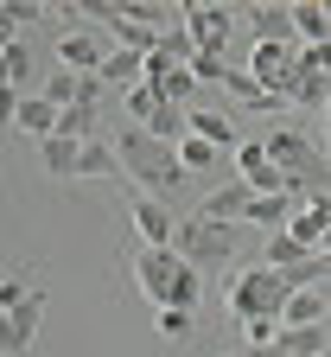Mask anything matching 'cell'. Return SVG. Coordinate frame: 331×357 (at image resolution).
<instances>
[{"instance_id": "obj_29", "label": "cell", "mask_w": 331, "mask_h": 357, "mask_svg": "<svg viewBox=\"0 0 331 357\" xmlns=\"http://www.w3.org/2000/svg\"><path fill=\"white\" fill-rule=\"evenodd\" d=\"M166 102H160V89L153 83H140V89H128V115H134V128H147L153 115H160Z\"/></svg>"}, {"instance_id": "obj_22", "label": "cell", "mask_w": 331, "mask_h": 357, "mask_svg": "<svg viewBox=\"0 0 331 357\" xmlns=\"http://www.w3.org/2000/svg\"><path fill=\"white\" fill-rule=\"evenodd\" d=\"M58 134H70V141H102V102H77L58 115Z\"/></svg>"}, {"instance_id": "obj_25", "label": "cell", "mask_w": 331, "mask_h": 357, "mask_svg": "<svg viewBox=\"0 0 331 357\" xmlns=\"http://www.w3.org/2000/svg\"><path fill=\"white\" fill-rule=\"evenodd\" d=\"M83 178H121L115 141H83Z\"/></svg>"}, {"instance_id": "obj_34", "label": "cell", "mask_w": 331, "mask_h": 357, "mask_svg": "<svg viewBox=\"0 0 331 357\" xmlns=\"http://www.w3.org/2000/svg\"><path fill=\"white\" fill-rule=\"evenodd\" d=\"M325 134H331V109H325Z\"/></svg>"}, {"instance_id": "obj_24", "label": "cell", "mask_w": 331, "mask_h": 357, "mask_svg": "<svg viewBox=\"0 0 331 357\" xmlns=\"http://www.w3.org/2000/svg\"><path fill=\"white\" fill-rule=\"evenodd\" d=\"M293 211H300V198H255L249 223H255V230H268V236H280V230L293 223Z\"/></svg>"}, {"instance_id": "obj_11", "label": "cell", "mask_w": 331, "mask_h": 357, "mask_svg": "<svg viewBox=\"0 0 331 357\" xmlns=\"http://www.w3.org/2000/svg\"><path fill=\"white\" fill-rule=\"evenodd\" d=\"M102 77H83V70H52L45 77V102H58V109H77V102H102Z\"/></svg>"}, {"instance_id": "obj_15", "label": "cell", "mask_w": 331, "mask_h": 357, "mask_svg": "<svg viewBox=\"0 0 331 357\" xmlns=\"http://www.w3.org/2000/svg\"><path fill=\"white\" fill-rule=\"evenodd\" d=\"M280 96H287V109H331V77L293 64V77L280 83Z\"/></svg>"}, {"instance_id": "obj_27", "label": "cell", "mask_w": 331, "mask_h": 357, "mask_svg": "<svg viewBox=\"0 0 331 357\" xmlns=\"http://www.w3.org/2000/svg\"><path fill=\"white\" fill-rule=\"evenodd\" d=\"M147 134H160V141H172V147H178L185 134H192V109H178V102H166V109H160V115L147 121Z\"/></svg>"}, {"instance_id": "obj_12", "label": "cell", "mask_w": 331, "mask_h": 357, "mask_svg": "<svg viewBox=\"0 0 331 357\" xmlns=\"http://www.w3.org/2000/svg\"><path fill=\"white\" fill-rule=\"evenodd\" d=\"M293 64H300V52L293 45H274V38H255V58H249V77H261L268 89H280L293 77Z\"/></svg>"}, {"instance_id": "obj_6", "label": "cell", "mask_w": 331, "mask_h": 357, "mask_svg": "<svg viewBox=\"0 0 331 357\" xmlns=\"http://www.w3.org/2000/svg\"><path fill=\"white\" fill-rule=\"evenodd\" d=\"M109 52H115V45H109L102 32L77 26V32H64V38H58V70H83V77H102Z\"/></svg>"}, {"instance_id": "obj_8", "label": "cell", "mask_w": 331, "mask_h": 357, "mask_svg": "<svg viewBox=\"0 0 331 357\" xmlns=\"http://www.w3.org/2000/svg\"><path fill=\"white\" fill-rule=\"evenodd\" d=\"M249 211H255V185L249 178H223V185L204 198V223H249Z\"/></svg>"}, {"instance_id": "obj_17", "label": "cell", "mask_w": 331, "mask_h": 357, "mask_svg": "<svg viewBox=\"0 0 331 357\" xmlns=\"http://www.w3.org/2000/svg\"><path fill=\"white\" fill-rule=\"evenodd\" d=\"M38 160L52 178H83V141H70V134H52V141H38Z\"/></svg>"}, {"instance_id": "obj_32", "label": "cell", "mask_w": 331, "mask_h": 357, "mask_svg": "<svg viewBox=\"0 0 331 357\" xmlns=\"http://www.w3.org/2000/svg\"><path fill=\"white\" fill-rule=\"evenodd\" d=\"M229 70H236L229 58H210V52H198V58H192V77H198V83H223Z\"/></svg>"}, {"instance_id": "obj_33", "label": "cell", "mask_w": 331, "mask_h": 357, "mask_svg": "<svg viewBox=\"0 0 331 357\" xmlns=\"http://www.w3.org/2000/svg\"><path fill=\"white\" fill-rule=\"evenodd\" d=\"M300 64H306V70H318V77H331V45H306Z\"/></svg>"}, {"instance_id": "obj_5", "label": "cell", "mask_w": 331, "mask_h": 357, "mask_svg": "<svg viewBox=\"0 0 331 357\" xmlns=\"http://www.w3.org/2000/svg\"><path fill=\"white\" fill-rule=\"evenodd\" d=\"M229 26H236V7H204V0H185V32H192V45H198V52L223 58Z\"/></svg>"}, {"instance_id": "obj_18", "label": "cell", "mask_w": 331, "mask_h": 357, "mask_svg": "<svg viewBox=\"0 0 331 357\" xmlns=\"http://www.w3.org/2000/svg\"><path fill=\"white\" fill-rule=\"evenodd\" d=\"M192 134H198V141H210V147H243V141H249L229 115H217V109H204V102L192 109Z\"/></svg>"}, {"instance_id": "obj_20", "label": "cell", "mask_w": 331, "mask_h": 357, "mask_svg": "<svg viewBox=\"0 0 331 357\" xmlns=\"http://www.w3.org/2000/svg\"><path fill=\"white\" fill-rule=\"evenodd\" d=\"M249 20H255V38H274V45H287L293 32V7H280V0H255Z\"/></svg>"}, {"instance_id": "obj_4", "label": "cell", "mask_w": 331, "mask_h": 357, "mask_svg": "<svg viewBox=\"0 0 331 357\" xmlns=\"http://www.w3.org/2000/svg\"><path fill=\"white\" fill-rule=\"evenodd\" d=\"M178 275H185V255H178V249H140V255H134V281H140V294L153 300V312L172 306Z\"/></svg>"}, {"instance_id": "obj_10", "label": "cell", "mask_w": 331, "mask_h": 357, "mask_svg": "<svg viewBox=\"0 0 331 357\" xmlns=\"http://www.w3.org/2000/svg\"><path fill=\"white\" fill-rule=\"evenodd\" d=\"M38 319H45V294H26L13 312H0V351H26L32 338H38Z\"/></svg>"}, {"instance_id": "obj_35", "label": "cell", "mask_w": 331, "mask_h": 357, "mask_svg": "<svg viewBox=\"0 0 331 357\" xmlns=\"http://www.w3.org/2000/svg\"><path fill=\"white\" fill-rule=\"evenodd\" d=\"M0 357H13V351H0Z\"/></svg>"}, {"instance_id": "obj_21", "label": "cell", "mask_w": 331, "mask_h": 357, "mask_svg": "<svg viewBox=\"0 0 331 357\" xmlns=\"http://www.w3.org/2000/svg\"><path fill=\"white\" fill-rule=\"evenodd\" d=\"M293 32L306 45H331V7H318V0H293Z\"/></svg>"}, {"instance_id": "obj_14", "label": "cell", "mask_w": 331, "mask_h": 357, "mask_svg": "<svg viewBox=\"0 0 331 357\" xmlns=\"http://www.w3.org/2000/svg\"><path fill=\"white\" fill-rule=\"evenodd\" d=\"M249 357H331V351H325V332L318 326H287L274 344H255Z\"/></svg>"}, {"instance_id": "obj_23", "label": "cell", "mask_w": 331, "mask_h": 357, "mask_svg": "<svg viewBox=\"0 0 331 357\" xmlns=\"http://www.w3.org/2000/svg\"><path fill=\"white\" fill-rule=\"evenodd\" d=\"M325 312H331V300H325L318 287H300V294L287 300V312H280V326H325Z\"/></svg>"}, {"instance_id": "obj_16", "label": "cell", "mask_w": 331, "mask_h": 357, "mask_svg": "<svg viewBox=\"0 0 331 357\" xmlns=\"http://www.w3.org/2000/svg\"><path fill=\"white\" fill-rule=\"evenodd\" d=\"M58 102H45V96H20V109H13V128L20 134H32V141H52L58 134Z\"/></svg>"}, {"instance_id": "obj_3", "label": "cell", "mask_w": 331, "mask_h": 357, "mask_svg": "<svg viewBox=\"0 0 331 357\" xmlns=\"http://www.w3.org/2000/svg\"><path fill=\"white\" fill-rule=\"evenodd\" d=\"M185 261L198 268V275H223L229 268V223H204V217H192V223H178V243H172Z\"/></svg>"}, {"instance_id": "obj_1", "label": "cell", "mask_w": 331, "mask_h": 357, "mask_svg": "<svg viewBox=\"0 0 331 357\" xmlns=\"http://www.w3.org/2000/svg\"><path fill=\"white\" fill-rule=\"evenodd\" d=\"M109 141H115V153H121V178H134L147 198L172 192L178 178H192V172H185V160H178V147L160 141V134H147V128H115Z\"/></svg>"}, {"instance_id": "obj_13", "label": "cell", "mask_w": 331, "mask_h": 357, "mask_svg": "<svg viewBox=\"0 0 331 357\" xmlns=\"http://www.w3.org/2000/svg\"><path fill=\"white\" fill-rule=\"evenodd\" d=\"M223 89H229L243 109H255V115H280V109H287V96H280V89H268L261 77H249V70H229Z\"/></svg>"}, {"instance_id": "obj_26", "label": "cell", "mask_w": 331, "mask_h": 357, "mask_svg": "<svg viewBox=\"0 0 331 357\" xmlns=\"http://www.w3.org/2000/svg\"><path fill=\"white\" fill-rule=\"evenodd\" d=\"M26 77H32V52H26L20 38H7V45H0V83H7V89H20Z\"/></svg>"}, {"instance_id": "obj_2", "label": "cell", "mask_w": 331, "mask_h": 357, "mask_svg": "<svg viewBox=\"0 0 331 357\" xmlns=\"http://www.w3.org/2000/svg\"><path fill=\"white\" fill-rule=\"evenodd\" d=\"M223 300H229V312H236V326H249V319H280V312H287V300H293V287H287V275H280V268L255 261V268H229Z\"/></svg>"}, {"instance_id": "obj_30", "label": "cell", "mask_w": 331, "mask_h": 357, "mask_svg": "<svg viewBox=\"0 0 331 357\" xmlns=\"http://www.w3.org/2000/svg\"><path fill=\"white\" fill-rule=\"evenodd\" d=\"M178 160H185V172H210L217 147H210V141H198V134H185V141H178Z\"/></svg>"}, {"instance_id": "obj_7", "label": "cell", "mask_w": 331, "mask_h": 357, "mask_svg": "<svg viewBox=\"0 0 331 357\" xmlns=\"http://www.w3.org/2000/svg\"><path fill=\"white\" fill-rule=\"evenodd\" d=\"M134 230H140V249H172V243H178V217H172L160 198L134 192Z\"/></svg>"}, {"instance_id": "obj_9", "label": "cell", "mask_w": 331, "mask_h": 357, "mask_svg": "<svg viewBox=\"0 0 331 357\" xmlns=\"http://www.w3.org/2000/svg\"><path fill=\"white\" fill-rule=\"evenodd\" d=\"M287 236L300 243V249H325V236H331V192H312L300 211H293V223H287Z\"/></svg>"}, {"instance_id": "obj_19", "label": "cell", "mask_w": 331, "mask_h": 357, "mask_svg": "<svg viewBox=\"0 0 331 357\" xmlns=\"http://www.w3.org/2000/svg\"><path fill=\"white\" fill-rule=\"evenodd\" d=\"M102 83H115V89H140L147 83V52H109V64H102Z\"/></svg>"}, {"instance_id": "obj_31", "label": "cell", "mask_w": 331, "mask_h": 357, "mask_svg": "<svg viewBox=\"0 0 331 357\" xmlns=\"http://www.w3.org/2000/svg\"><path fill=\"white\" fill-rule=\"evenodd\" d=\"M153 332L160 338H185V332H192V312H185V306H160L153 312Z\"/></svg>"}, {"instance_id": "obj_28", "label": "cell", "mask_w": 331, "mask_h": 357, "mask_svg": "<svg viewBox=\"0 0 331 357\" xmlns=\"http://www.w3.org/2000/svg\"><path fill=\"white\" fill-rule=\"evenodd\" d=\"M306 255H312V249H300L287 230H280V236H268V249H261V261H268V268H300Z\"/></svg>"}]
</instances>
